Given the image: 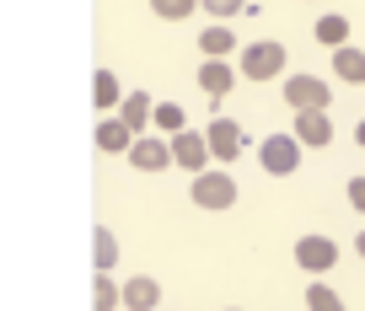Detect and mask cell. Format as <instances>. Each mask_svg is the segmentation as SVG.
Returning <instances> with one entry per match:
<instances>
[{
	"instance_id": "6da1fadb",
	"label": "cell",
	"mask_w": 365,
	"mask_h": 311,
	"mask_svg": "<svg viewBox=\"0 0 365 311\" xmlns=\"http://www.w3.org/2000/svg\"><path fill=\"white\" fill-rule=\"evenodd\" d=\"M285 102L296 107V113H328L333 86L322 81V75H307V70H296V75H285Z\"/></svg>"
},
{
	"instance_id": "7a4b0ae2",
	"label": "cell",
	"mask_w": 365,
	"mask_h": 311,
	"mask_svg": "<svg viewBox=\"0 0 365 311\" xmlns=\"http://www.w3.org/2000/svg\"><path fill=\"white\" fill-rule=\"evenodd\" d=\"M242 75L247 81H274V75H285V43H274V38H263V43H247L242 48Z\"/></svg>"
},
{
	"instance_id": "3957f363",
	"label": "cell",
	"mask_w": 365,
	"mask_h": 311,
	"mask_svg": "<svg viewBox=\"0 0 365 311\" xmlns=\"http://www.w3.org/2000/svg\"><path fill=\"white\" fill-rule=\"evenodd\" d=\"M258 162H263V172H274V177H290L301 167V139L296 135H269L258 145Z\"/></svg>"
},
{
	"instance_id": "277c9868",
	"label": "cell",
	"mask_w": 365,
	"mask_h": 311,
	"mask_svg": "<svg viewBox=\"0 0 365 311\" xmlns=\"http://www.w3.org/2000/svg\"><path fill=\"white\" fill-rule=\"evenodd\" d=\"M194 204L199 209H231L237 204V177L231 172H199L194 177Z\"/></svg>"
},
{
	"instance_id": "5b68a950",
	"label": "cell",
	"mask_w": 365,
	"mask_h": 311,
	"mask_svg": "<svg viewBox=\"0 0 365 311\" xmlns=\"http://www.w3.org/2000/svg\"><path fill=\"white\" fill-rule=\"evenodd\" d=\"M210 135H194V129H182V135H172V162L182 167V172H210Z\"/></svg>"
},
{
	"instance_id": "8992f818",
	"label": "cell",
	"mask_w": 365,
	"mask_h": 311,
	"mask_svg": "<svg viewBox=\"0 0 365 311\" xmlns=\"http://www.w3.org/2000/svg\"><path fill=\"white\" fill-rule=\"evenodd\" d=\"M129 167H140V172L178 167V162H172V139H167V135H140V139H135V150H129Z\"/></svg>"
},
{
	"instance_id": "52a82bcc",
	"label": "cell",
	"mask_w": 365,
	"mask_h": 311,
	"mask_svg": "<svg viewBox=\"0 0 365 311\" xmlns=\"http://www.w3.org/2000/svg\"><path fill=\"white\" fill-rule=\"evenodd\" d=\"M296 263L307 268V274H328V268L339 263V242H333V236H301L296 242Z\"/></svg>"
},
{
	"instance_id": "ba28073f",
	"label": "cell",
	"mask_w": 365,
	"mask_h": 311,
	"mask_svg": "<svg viewBox=\"0 0 365 311\" xmlns=\"http://www.w3.org/2000/svg\"><path fill=\"white\" fill-rule=\"evenodd\" d=\"M135 124H129V118H103V124H97V150H113V156H118V150H124V156H129V150H135Z\"/></svg>"
},
{
	"instance_id": "9c48e42d",
	"label": "cell",
	"mask_w": 365,
	"mask_h": 311,
	"mask_svg": "<svg viewBox=\"0 0 365 311\" xmlns=\"http://www.w3.org/2000/svg\"><path fill=\"white\" fill-rule=\"evenodd\" d=\"M205 135H210V150H215V162H237V156H242V129H237V118H215Z\"/></svg>"
},
{
	"instance_id": "30bf717a",
	"label": "cell",
	"mask_w": 365,
	"mask_h": 311,
	"mask_svg": "<svg viewBox=\"0 0 365 311\" xmlns=\"http://www.w3.org/2000/svg\"><path fill=\"white\" fill-rule=\"evenodd\" d=\"M237 75H242V70H231L226 59H205V70H199V86H205V97H215V102H220V97L237 86Z\"/></svg>"
},
{
	"instance_id": "8fae6325",
	"label": "cell",
	"mask_w": 365,
	"mask_h": 311,
	"mask_svg": "<svg viewBox=\"0 0 365 311\" xmlns=\"http://www.w3.org/2000/svg\"><path fill=\"white\" fill-rule=\"evenodd\" d=\"M296 139L312 145V150H322L333 139V118L328 113H296Z\"/></svg>"
},
{
	"instance_id": "7c38bea8",
	"label": "cell",
	"mask_w": 365,
	"mask_h": 311,
	"mask_svg": "<svg viewBox=\"0 0 365 311\" xmlns=\"http://www.w3.org/2000/svg\"><path fill=\"white\" fill-rule=\"evenodd\" d=\"M124 306H129V311H156V306H161V285H156L150 274H135V279L124 285Z\"/></svg>"
},
{
	"instance_id": "4fadbf2b",
	"label": "cell",
	"mask_w": 365,
	"mask_h": 311,
	"mask_svg": "<svg viewBox=\"0 0 365 311\" xmlns=\"http://www.w3.org/2000/svg\"><path fill=\"white\" fill-rule=\"evenodd\" d=\"M91 102L103 107V113L108 107H124V86H118L113 70H97V75H91Z\"/></svg>"
},
{
	"instance_id": "5bb4252c",
	"label": "cell",
	"mask_w": 365,
	"mask_h": 311,
	"mask_svg": "<svg viewBox=\"0 0 365 311\" xmlns=\"http://www.w3.org/2000/svg\"><path fill=\"white\" fill-rule=\"evenodd\" d=\"M333 70H339L344 86H360V81H365V54H360V48H349V43L333 48Z\"/></svg>"
},
{
	"instance_id": "9a60e30c",
	"label": "cell",
	"mask_w": 365,
	"mask_h": 311,
	"mask_svg": "<svg viewBox=\"0 0 365 311\" xmlns=\"http://www.w3.org/2000/svg\"><path fill=\"white\" fill-rule=\"evenodd\" d=\"M118 118H129V124H135V135H140L145 124H156V102H150V92H129L124 107H118Z\"/></svg>"
},
{
	"instance_id": "2e32d148",
	"label": "cell",
	"mask_w": 365,
	"mask_h": 311,
	"mask_svg": "<svg viewBox=\"0 0 365 311\" xmlns=\"http://www.w3.org/2000/svg\"><path fill=\"white\" fill-rule=\"evenodd\" d=\"M118 306H124V285L108 279V274H97L91 279V311H118Z\"/></svg>"
},
{
	"instance_id": "e0dca14e",
	"label": "cell",
	"mask_w": 365,
	"mask_h": 311,
	"mask_svg": "<svg viewBox=\"0 0 365 311\" xmlns=\"http://www.w3.org/2000/svg\"><path fill=\"white\" fill-rule=\"evenodd\" d=\"M199 48H205V59H226L231 48H237V33H231V27H205V33H199Z\"/></svg>"
},
{
	"instance_id": "ac0fdd59",
	"label": "cell",
	"mask_w": 365,
	"mask_h": 311,
	"mask_svg": "<svg viewBox=\"0 0 365 311\" xmlns=\"http://www.w3.org/2000/svg\"><path fill=\"white\" fill-rule=\"evenodd\" d=\"M91 258H97V274H108V268L118 263V242H113V231H108V226L91 231Z\"/></svg>"
},
{
	"instance_id": "d6986e66",
	"label": "cell",
	"mask_w": 365,
	"mask_h": 311,
	"mask_svg": "<svg viewBox=\"0 0 365 311\" xmlns=\"http://www.w3.org/2000/svg\"><path fill=\"white\" fill-rule=\"evenodd\" d=\"M317 38H322V43H328V48H344V43H349V16L328 11V16H322V22H317Z\"/></svg>"
},
{
	"instance_id": "ffe728a7",
	"label": "cell",
	"mask_w": 365,
	"mask_h": 311,
	"mask_svg": "<svg viewBox=\"0 0 365 311\" xmlns=\"http://www.w3.org/2000/svg\"><path fill=\"white\" fill-rule=\"evenodd\" d=\"M307 306H312V311H349L333 285H307Z\"/></svg>"
},
{
	"instance_id": "44dd1931",
	"label": "cell",
	"mask_w": 365,
	"mask_h": 311,
	"mask_svg": "<svg viewBox=\"0 0 365 311\" xmlns=\"http://www.w3.org/2000/svg\"><path fill=\"white\" fill-rule=\"evenodd\" d=\"M156 129H161V135H182V129H188V124H182V107L178 102H156Z\"/></svg>"
},
{
	"instance_id": "7402d4cb",
	"label": "cell",
	"mask_w": 365,
	"mask_h": 311,
	"mask_svg": "<svg viewBox=\"0 0 365 311\" xmlns=\"http://www.w3.org/2000/svg\"><path fill=\"white\" fill-rule=\"evenodd\" d=\"M194 6H199V0H150V11H156L161 22H182Z\"/></svg>"
},
{
	"instance_id": "603a6c76",
	"label": "cell",
	"mask_w": 365,
	"mask_h": 311,
	"mask_svg": "<svg viewBox=\"0 0 365 311\" xmlns=\"http://www.w3.org/2000/svg\"><path fill=\"white\" fill-rule=\"evenodd\" d=\"M199 6H205V11L220 22V16H247V6H252V0H199Z\"/></svg>"
},
{
	"instance_id": "cb8c5ba5",
	"label": "cell",
	"mask_w": 365,
	"mask_h": 311,
	"mask_svg": "<svg viewBox=\"0 0 365 311\" xmlns=\"http://www.w3.org/2000/svg\"><path fill=\"white\" fill-rule=\"evenodd\" d=\"M344 194H349V204L365 215V177H349V188H344Z\"/></svg>"
},
{
	"instance_id": "d4e9b609",
	"label": "cell",
	"mask_w": 365,
	"mask_h": 311,
	"mask_svg": "<svg viewBox=\"0 0 365 311\" xmlns=\"http://www.w3.org/2000/svg\"><path fill=\"white\" fill-rule=\"evenodd\" d=\"M354 253H360V258H365V231H360V236H354Z\"/></svg>"
},
{
	"instance_id": "484cf974",
	"label": "cell",
	"mask_w": 365,
	"mask_h": 311,
	"mask_svg": "<svg viewBox=\"0 0 365 311\" xmlns=\"http://www.w3.org/2000/svg\"><path fill=\"white\" fill-rule=\"evenodd\" d=\"M354 139H360V145H365V118H360V124H354Z\"/></svg>"
},
{
	"instance_id": "4316f807",
	"label": "cell",
	"mask_w": 365,
	"mask_h": 311,
	"mask_svg": "<svg viewBox=\"0 0 365 311\" xmlns=\"http://www.w3.org/2000/svg\"><path fill=\"white\" fill-rule=\"evenodd\" d=\"M231 311H237V306H231Z\"/></svg>"
}]
</instances>
